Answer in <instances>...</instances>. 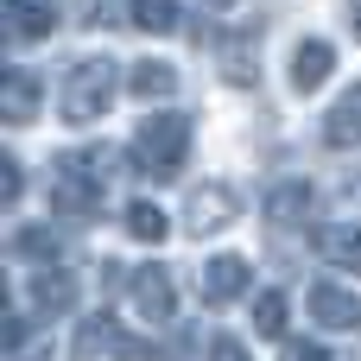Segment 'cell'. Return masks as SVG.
I'll list each match as a JSON object with an SVG mask.
<instances>
[{
  "label": "cell",
  "mask_w": 361,
  "mask_h": 361,
  "mask_svg": "<svg viewBox=\"0 0 361 361\" xmlns=\"http://www.w3.org/2000/svg\"><path fill=\"white\" fill-rule=\"evenodd\" d=\"M108 178H114V152L108 146L63 152L51 165V209L63 222H95L102 216V197H108Z\"/></svg>",
  "instance_id": "cell-1"
},
{
  "label": "cell",
  "mask_w": 361,
  "mask_h": 361,
  "mask_svg": "<svg viewBox=\"0 0 361 361\" xmlns=\"http://www.w3.org/2000/svg\"><path fill=\"white\" fill-rule=\"evenodd\" d=\"M184 152H190V121H184V114H171V108L146 114V121H140V133H133V146H127L133 171H140V178H152V184L178 178V171H184Z\"/></svg>",
  "instance_id": "cell-2"
},
{
  "label": "cell",
  "mask_w": 361,
  "mask_h": 361,
  "mask_svg": "<svg viewBox=\"0 0 361 361\" xmlns=\"http://www.w3.org/2000/svg\"><path fill=\"white\" fill-rule=\"evenodd\" d=\"M108 102H114V63L108 57H76L70 76H63V95H57L63 121L70 127H89V121L108 114Z\"/></svg>",
  "instance_id": "cell-3"
},
{
  "label": "cell",
  "mask_w": 361,
  "mask_h": 361,
  "mask_svg": "<svg viewBox=\"0 0 361 361\" xmlns=\"http://www.w3.org/2000/svg\"><path fill=\"white\" fill-rule=\"evenodd\" d=\"M247 286H254V267H247L241 254H216V260L197 267V298H203V305H235Z\"/></svg>",
  "instance_id": "cell-4"
},
{
  "label": "cell",
  "mask_w": 361,
  "mask_h": 361,
  "mask_svg": "<svg viewBox=\"0 0 361 361\" xmlns=\"http://www.w3.org/2000/svg\"><path fill=\"white\" fill-rule=\"evenodd\" d=\"M127 298H133V311L159 330V324H171V279H165V267H140L133 279H127Z\"/></svg>",
  "instance_id": "cell-5"
},
{
  "label": "cell",
  "mask_w": 361,
  "mask_h": 361,
  "mask_svg": "<svg viewBox=\"0 0 361 361\" xmlns=\"http://www.w3.org/2000/svg\"><path fill=\"white\" fill-rule=\"evenodd\" d=\"M311 209H317V190H311L305 178H292V184H273V190H267V222H273V228H305V222H311Z\"/></svg>",
  "instance_id": "cell-6"
},
{
  "label": "cell",
  "mask_w": 361,
  "mask_h": 361,
  "mask_svg": "<svg viewBox=\"0 0 361 361\" xmlns=\"http://www.w3.org/2000/svg\"><path fill=\"white\" fill-rule=\"evenodd\" d=\"M190 235H222L228 222H235V190H222V184H203V190H190Z\"/></svg>",
  "instance_id": "cell-7"
},
{
  "label": "cell",
  "mask_w": 361,
  "mask_h": 361,
  "mask_svg": "<svg viewBox=\"0 0 361 361\" xmlns=\"http://www.w3.org/2000/svg\"><path fill=\"white\" fill-rule=\"evenodd\" d=\"M324 146L330 152H355L361 146V82L336 95V108L324 114Z\"/></svg>",
  "instance_id": "cell-8"
},
{
  "label": "cell",
  "mask_w": 361,
  "mask_h": 361,
  "mask_svg": "<svg viewBox=\"0 0 361 361\" xmlns=\"http://www.w3.org/2000/svg\"><path fill=\"white\" fill-rule=\"evenodd\" d=\"M330 70H336V51H330L324 38H305V44L292 51V89H298V95L324 89V82H330Z\"/></svg>",
  "instance_id": "cell-9"
},
{
  "label": "cell",
  "mask_w": 361,
  "mask_h": 361,
  "mask_svg": "<svg viewBox=\"0 0 361 361\" xmlns=\"http://www.w3.org/2000/svg\"><path fill=\"white\" fill-rule=\"evenodd\" d=\"M6 32H13L19 44L51 38V32H57V0H6Z\"/></svg>",
  "instance_id": "cell-10"
},
{
  "label": "cell",
  "mask_w": 361,
  "mask_h": 361,
  "mask_svg": "<svg viewBox=\"0 0 361 361\" xmlns=\"http://www.w3.org/2000/svg\"><path fill=\"white\" fill-rule=\"evenodd\" d=\"M311 317H317L324 330H361V298L343 292V286H317V292H311Z\"/></svg>",
  "instance_id": "cell-11"
},
{
  "label": "cell",
  "mask_w": 361,
  "mask_h": 361,
  "mask_svg": "<svg viewBox=\"0 0 361 361\" xmlns=\"http://www.w3.org/2000/svg\"><path fill=\"white\" fill-rule=\"evenodd\" d=\"M317 254H324L330 267H343V273H361V228H355V222H330V228H317Z\"/></svg>",
  "instance_id": "cell-12"
},
{
  "label": "cell",
  "mask_w": 361,
  "mask_h": 361,
  "mask_svg": "<svg viewBox=\"0 0 361 361\" xmlns=\"http://www.w3.org/2000/svg\"><path fill=\"white\" fill-rule=\"evenodd\" d=\"M25 292H32V317H57V311H70V298H76V279H70L63 267H51V273H38Z\"/></svg>",
  "instance_id": "cell-13"
},
{
  "label": "cell",
  "mask_w": 361,
  "mask_h": 361,
  "mask_svg": "<svg viewBox=\"0 0 361 361\" xmlns=\"http://www.w3.org/2000/svg\"><path fill=\"white\" fill-rule=\"evenodd\" d=\"M0 108H6V121L13 127H25L32 114H38V82H32V70H6V82H0Z\"/></svg>",
  "instance_id": "cell-14"
},
{
  "label": "cell",
  "mask_w": 361,
  "mask_h": 361,
  "mask_svg": "<svg viewBox=\"0 0 361 361\" xmlns=\"http://www.w3.org/2000/svg\"><path fill=\"white\" fill-rule=\"evenodd\" d=\"M127 89H133L140 102H165V95L178 89V70H171V63H133V70H127Z\"/></svg>",
  "instance_id": "cell-15"
},
{
  "label": "cell",
  "mask_w": 361,
  "mask_h": 361,
  "mask_svg": "<svg viewBox=\"0 0 361 361\" xmlns=\"http://www.w3.org/2000/svg\"><path fill=\"white\" fill-rule=\"evenodd\" d=\"M133 25L152 32V38L178 32V0H133Z\"/></svg>",
  "instance_id": "cell-16"
},
{
  "label": "cell",
  "mask_w": 361,
  "mask_h": 361,
  "mask_svg": "<svg viewBox=\"0 0 361 361\" xmlns=\"http://www.w3.org/2000/svg\"><path fill=\"white\" fill-rule=\"evenodd\" d=\"M247 57H254V38H247V32L222 44V70H228V82H241V89H247V82L260 76V63H247Z\"/></svg>",
  "instance_id": "cell-17"
},
{
  "label": "cell",
  "mask_w": 361,
  "mask_h": 361,
  "mask_svg": "<svg viewBox=\"0 0 361 361\" xmlns=\"http://www.w3.org/2000/svg\"><path fill=\"white\" fill-rule=\"evenodd\" d=\"M165 228H171V222H165L159 203H127V235H133V241H165Z\"/></svg>",
  "instance_id": "cell-18"
},
{
  "label": "cell",
  "mask_w": 361,
  "mask_h": 361,
  "mask_svg": "<svg viewBox=\"0 0 361 361\" xmlns=\"http://www.w3.org/2000/svg\"><path fill=\"white\" fill-rule=\"evenodd\" d=\"M254 330L260 336H286V298L279 292H260L254 298Z\"/></svg>",
  "instance_id": "cell-19"
},
{
  "label": "cell",
  "mask_w": 361,
  "mask_h": 361,
  "mask_svg": "<svg viewBox=\"0 0 361 361\" xmlns=\"http://www.w3.org/2000/svg\"><path fill=\"white\" fill-rule=\"evenodd\" d=\"M13 247H19V254H38V260H44V267H51V260H57V235H51V228H25V235H19V241H13Z\"/></svg>",
  "instance_id": "cell-20"
},
{
  "label": "cell",
  "mask_w": 361,
  "mask_h": 361,
  "mask_svg": "<svg viewBox=\"0 0 361 361\" xmlns=\"http://www.w3.org/2000/svg\"><path fill=\"white\" fill-rule=\"evenodd\" d=\"M19 159H0V190H6V203H19Z\"/></svg>",
  "instance_id": "cell-21"
},
{
  "label": "cell",
  "mask_w": 361,
  "mask_h": 361,
  "mask_svg": "<svg viewBox=\"0 0 361 361\" xmlns=\"http://www.w3.org/2000/svg\"><path fill=\"white\" fill-rule=\"evenodd\" d=\"M209 361H247V349H241L235 336H216V343H209Z\"/></svg>",
  "instance_id": "cell-22"
},
{
  "label": "cell",
  "mask_w": 361,
  "mask_h": 361,
  "mask_svg": "<svg viewBox=\"0 0 361 361\" xmlns=\"http://www.w3.org/2000/svg\"><path fill=\"white\" fill-rule=\"evenodd\" d=\"M286 361H330L317 343H286Z\"/></svg>",
  "instance_id": "cell-23"
},
{
  "label": "cell",
  "mask_w": 361,
  "mask_h": 361,
  "mask_svg": "<svg viewBox=\"0 0 361 361\" xmlns=\"http://www.w3.org/2000/svg\"><path fill=\"white\" fill-rule=\"evenodd\" d=\"M349 32H355V44H361V0L349 6Z\"/></svg>",
  "instance_id": "cell-24"
},
{
  "label": "cell",
  "mask_w": 361,
  "mask_h": 361,
  "mask_svg": "<svg viewBox=\"0 0 361 361\" xmlns=\"http://www.w3.org/2000/svg\"><path fill=\"white\" fill-rule=\"evenodd\" d=\"M209 6H235V0H209Z\"/></svg>",
  "instance_id": "cell-25"
}]
</instances>
